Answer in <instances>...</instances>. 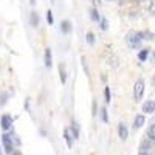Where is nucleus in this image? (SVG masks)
<instances>
[{"instance_id":"nucleus-1","label":"nucleus","mask_w":155,"mask_h":155,"mask_svg":"<svg viewBox=\"0 0 155 155\" xmlns=\"http://www.w3.org/2000/svg\"><path fill=\"white\" fill-rule=\"evenodd\" d=\"M143 34L141 33H137V31H129L127 33V37H126V41H127V45L129 47H132V48H137L138 45H140V42H141V37Z\"/></svg>"},{"instance_id":"nucleus-2","label":"nucleus","mask_w":155,"mask_h":155,"mask_svg":"<svg viewBox=\"0 0 155 155\" xmlns=\"http://www.w3.org/2000/svg\"><path fill=\"white\" fill-rule=\"evenodd\" d=\"M143 93H144V81L138 79L134 85V98H135V101H140L141 96H143Z\"/></svg>"},{"instance_id":"nucleus-3","label":"nucleus","mask_w":155,"mask_h":155,"mask_svg":"<svg viewBox=\"0 0 155 155\" xmlns=\"http://www.w3.org/2000/svg\"><path fill=\"white\" fill-rule=\"evenodd\" d=\"M2 140H3V146H5L6 153H12V152H14V147H12L11 137H9L8 134H3V135H2Z\"/></svg>"},{"instance_id":"nucleus-4","label":"nucleus","mask_w":155,"mask_h":155,"mask_svg":"<svg viewBox=\"0 0 155 155\" xmlns=\"http://www.w3.org/2000/svg\"><path fill=\"white\" fill-rule=\"evenodd\" d=\"M2 129L3 130H9V127L12 126V116H9V115H3L2 116Z\"/></svg>"},{"instance_id":"nucleus-5","label":"nucleus","mask_w":155,"mask_h":155,"mask_svg":"<svg viewBox=\"0 0 155 155\" xmlns=\"http://www.w3.org/2000/svg\"><path fill=\"white\" fill-rule=\"evenodd\" d=\"M143 112L144 113H153L155 112V101H152V99L146 101L143 104Z\"/></svg>"},{"instance_id":"nucleus-6","label":"nucleus","mask_w":155,"mask_h":155,"mask_svg":"<svg viewBox=\"0 0 155 155\" xmlns=\"http://www.w3.org/2000/svg\"><path fill=\"white\" fill-rule=\"evenodd\" d=\"M44 59H45V67L50 68V67H51V64H53V56H51V50H50V48H45Z\"/></svg>"},{"instance_id":"nucleus-7","label":"nucleus","mask_w":155,"mask_h":155,"mask_svg":"<svg viewBox=\"0 0 155 155\" xmlns=\"http://www.w3.org/2000/svg\"><path fill=\"white\" fill-rule=\"evenodd\" d=\"M118 134H120V138H121V140H126V138H127L129 132H127V127H126L124 124H120V126H118Z\"/></svg>"},{"instance_id":"nucleus-8","label":"nucleus","mask_w":155,"mask_h":155,"mask_svg":"<svg viewBox=\"0 0 155 155\" xmlns=\"http://www.w3.org/2000/svg\"><path fill=\"white\" fill-rule=\"evenodd\" d=\"M143 124H144V116L143 115H137L135 116V121H134V127L135 129H140Z\"/></svg>"},{"instance_id":"nucleus-9","label":"nucleus","mask_w":155,"mask_h":155,"mask_svg":"<svg viewBox=\"0 0 155 155\" xmlns=\"http://www.w3.org/2000/svg\"><path fill=\"white\" fill-rule=\"evenodd\" d=\"M64 138H65V141H67V146L71 147V146H73V138H71V135H70V127L64 130Z\"/></svg>"},{"instance_id":"nucleus-10","label":"nucleus","mask_w":155,"mask_h":155,"mask_svg":"<svg viewBox=\"0 0 155 155\" xmlns=\"http://www.w3.org/2000/svg\"><path fill=\"white\" fill-rule=\"evenodd\" d=\"M61 28H62V31H64V33H70L71 25H70V22H68V20H64V22H62V25H61Z\"/></svg>"},{"instance_id":"nucleus-11","label":"nucleus","mask_w":155,"mask_h":155,"mask_svg":"<svg viewBox=\"0 0 155 155\" xmlns=\"http://www.w3.org/2000/svg\"><path fill=\"white\" fill-rule=\"evenodd\" d=\"M61 81H62V84H65V81H67V71H65V65H61Z\"/></svg>"},{"instance_id":"nucleus-12","label":"nucleus","mask_w":155,"mask_h":155,"mask_svg":"<svg viewBox=\"0 0 155 155\" xmlns=\"http://www.w3.org/2000/svg\"><path fill=\"white\" fill-rule=\"evenodd\" d=\"M147 56H149V51H147V50H141L140 53H138V59L143 61V62L147 59Z\"/></svg>"},{"instance_id":"nucleus-13","label":"nucleus","mask_w":155,"mask_h":155,"mask_svg":"<svg viewBox=\"0 0 155 155\" xmlns=\"http://www.w3.org/2000/svg\"><path fill=\"white\" fill-rule=\"evenodd\" d=\"M71 130H73V137L74 138H79V126H78L76 123L71 124Z\"/></svg>"},{"instance_id":"nucleus-14","label":"nucleus","mask_w":155,"mask_h":155,"mask_svg":"<svg viewBox=\"0 0 155 155\" xmlns=\"http://www.w3.org/2000/svg\"><path fill=\"white\" fill-rule=\"evenodd\" d=\"M147 137H149L150 140H155V124H152V126L149 127V130H147Z\"/></svg>"},{"instance_id":"nucleus-15","label":"nucleus","mask_w":155,"mask_h":155,"mask_svg":"<svg viewBox=\"0 0 155 155\" xmlns=\"http://www.w3.org/2000/svg\"><path fill=\"white\" fill-rule=\"evenodd\" d=\"M104 96H106V101H107V102H110V99H112V95H110V87H106V88H104Z\"/></svg>"},{"instance_id":"nucleus-16","label":"nucleus","mask_w":155,"mask_h":155,"mask_svg":"<svg viewBox=\"0 0 155 155\" xmlns=\"http://www.w3.org/2000/svg\"><path fill=\"white\" fill-rule=\"evenodd\" d=\"M87 42L90 44V45H93L95 44V36H93V33H87Z\"/></svg>"},{"instance_id":"nucleus-17","label":"nucleus","mask_w":155,"mask_h":155,"mask_svg":"<svg viewBox=\"0 0 155 155\" xmlns=\"http://www.w3.org/2000/svg\"><path fill=\"white\" fill-rule=\"evenodd\" d=\"M90 16H92V20H95V22L99 20V14H98L96 9H92V11H90Z\"/></svg>"},{"instance_id":"nucleus-18","label":"nucleus","mask_w":155,"mask_h":155,"mask_svg":"<svg viewBox=\"0 0 155 155\" xmlns=\"http://www.w3.org/2000/svg\"><path fill=\"white\" fill-rule=\"evenodd\" d=\"M37 22H39L37 14H34V12H33V16H31V23H33V27H37Z\"/></svg>"},{"instance_id":"nucleus-19","label":"nucleus","mask_w":155,"mask_h":155,"mask_svg":"<svg viewBox=\"0 0 155 155\" xmlns=\"http://www.w3.org/2000/svg\"><path fill=\"white\" fill-rule=\"evenodd\" d=\"M47 19L50 25H53V14H51V11H47Z\"/></svg>"},{"instance_id":"nucleus-20","label":"nucleus","mask_w":155,"mask_h":155,"mask_svg":"<svg viewBox=\"0 0 155 155\" xmlns=\"http://www.w3.org/2000/svg\"><path fill=\"white\" fill-rule=\"evenodd\" d=\"M102 120H104L106 123L109 121V116H107V110L106 109H102Z\"/></svg>"},{"instance_id":"nucleus-21","label":"nucleus","mask_w":155,"mask_h":155,"mask_svg":"<svg viewBox=\"0 0 155 155\" xmlns=\"http://www.w3.org/2000/svg\"><path fill=\"white\" fill-rule=\"evenodd\" d=\"M101 28H102V30H107V20H106V19L101 20Z\"/></svg>"},{"instance_id":"nucleus-22","label":"nucleus","mask_w":155,"mask_h":155,"mask_svg":"<svg viewBox=\"0 0 155 155\" xmlns=\"http://www.w3.org/2000/svg\"><path fill=\"white\" fill-rule=\"evenodd\" d=\"M6 98H8V93H2V101H0V104H5V102H6Z\"/></svg>"},{"instance_id":"nucleus-23","label":"nucleus","mask_w":155,"mask_h":155,"mask_svg":"<svg viewBox=\"0 0 155 155\" xmlns=\"http://www.w3.org/2000/svg\"><path fill=\"white\" fill-rule=\"evenodd\" d=\"M150 11H152L153 14H155V0H153V2H152V5H150Z\"/></svg>"},{"instance_id":"nucleus-24","label":"nucleus","mask_w":155,"mask_h":155,"mask_svg":"<svg viewBox=\"0 0 155 155\" xmlns=\"http://www.w3.org/2000/svg\"><path fill=\"white\" fill-rule=\"evenodd\" d=\"M93 115H96V102L93 101Z\"/></svg>"},{"instance_id":"nucleus-25","label":"nucleus","mask_w":155,"mask_h":155,"mask_svg":"<svg viewBox=\"0 0 155 155\" xmlns=\"http://www.w3.org/2000/svg\"><path fill=\"white\" fill-rule=\"evenodd\" d=\"M11 155H22V153H20V152H17V150H16V152H12V153H11Z\"/></svg>"},{"instance_id":"nucleus-26","label":"nucleus","mask_w":155,"mask_h":155,"mask_svg":"<svg viewBox=\"0 0 155 155\" xmlns=\"http://www.w3.org/2000/svg\"><path fill=\"white\" fill-rule=\"evenodd\" d=\"M140 155H149V153H147V152H141Z\"/></svg>"},{"instance_id":"nucleus-27","label":"nucleus","mask_w":155,"mask_h":155,"mask_svg":"<svg viewBox=\"0 0 155 155\" xmlns=\"http://www.w3.org/2000/svg\"><path fill=\"white\" fill-rule=\"evenodd\" d=\"M153 59H155V53H153Z\"/></svg>"},{"instance_id":"nucleus-28","label":"nucleus","mask_w":155,"mask_h":155,"mask_svg":"<svg viewBox=\"0 0 155 155\" xmlns=\"http://www.w3.org/2000/svg\"><path fill=\"white\" fill-rule=\"evenodd\" d=\"M0 155H2V150H0Z\"/></svg>"},{"instance_id":"nucleus-29","label":"nucleus","mask_w":155,"mask_h":155,"mask_svg":"<svg viewBox=\"0 0 155 155\" xmlns=\"http://www.w3.org/2000/svg\"><path fill=\"white\" fill-rule=\"evenodd\" d=\"M110 2H112V0H110Z\"/></svg>"}]
</instances>
